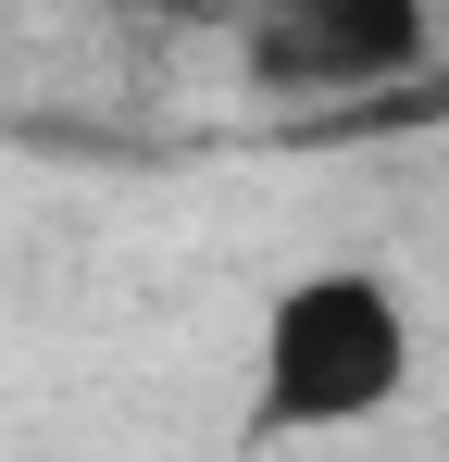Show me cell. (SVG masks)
<instances>
[{
  "label": "cell",
  "instance_id": "cell-1",
  "mask_svg": "<svg viewBox=\"0 0 449 462\" xmlns=\"http://www.w3.org/2000/svg\"><path fill=\"white\" fill-rule=\"evenodd\" d=\"M412 363H425V325L387 263H299L250 325V438H350L399 412Z\"/></svg>",
  "mask_w": 449,
  "mask_h": 462
},
{
  "label": "cell",
  "instance_id": "cell-2",
  "mask_svg": "<svg viewBox=\"0 0 449 462\" xmlns=\"http://www.w3.org/2000/svg\"><path fill=\"white\" fill-rule=\"evenodd\" d=\"M224 51L262 100H362L437 63V0H250Z\"/></svg>",
  "mask_w": 449,
  "mask_h": 462
}]
</instances>
